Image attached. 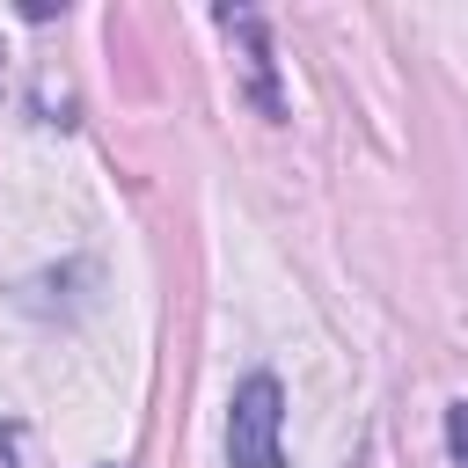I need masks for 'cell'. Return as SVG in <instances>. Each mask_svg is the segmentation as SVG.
<instances>
[{
	"label": "cell",
	"instance_id": "6da1fadb",
	"mask_svg": "<svg viewBox=\"0 0 468 468\" xmlns=\"http://www.w3.org/2000/svg\"><path fill=\"white\" fill-rule=\"evenodd\" d=\"M285 388L278 373H249L227 410V468H285Z\"/></svg>",
	"mask_w": 468,
	"mask_h": 468
},
{
	"label": "cell",
	"instance_id": "7a4b0ae2",
	"mask_svg": "<svg viewBox=\"0 0 468 468\" xmlns=\"http://www.w3.org/2000/svg\"><path fill=\"white\" fill-rule=\"evenodd\" d=\"M219 29L249 44V95H256V110H263V117H285L278 80H271V37H263V15H249V7H219Z\"/></svg>",
	"mask_w": 468,
	"mask_h": 468
},
{
	"label": "cell",
	"instance_id": "3957f363",
	"mask_svg": "<svg viewBox=\"0 0 468 468\" xmlns=\"http://www.w3.org/2000/svg\"><path fill=\"white\" fill-rule=\"evenodd\" d=\"M446 446H453V461L468 468V402H446Z\"/></svg>",
	"mask_w": 468,
	"mask_h": 468
}]
</instances>
